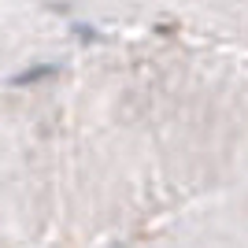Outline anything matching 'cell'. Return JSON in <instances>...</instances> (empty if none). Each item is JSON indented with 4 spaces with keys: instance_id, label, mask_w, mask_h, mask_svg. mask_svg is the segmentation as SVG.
<instances>
[{
    "instance_id": "6da1fadb",
    "label": "cell",
    "mask_w": 248,
    "mask_h": 248,
    "mask_svg": "<svg viewBox=\"0 0 248 248\" xmlns=\"http://www.w3.org/2000/svg\"><path fill=\"white\" fill-rule=\"evenodd\" d=\"M52 74H60V63H37V67H26V71L11 74L8 82L11 85H37V82H45V78H52Z\"/></svg>"
}]
</instances>
